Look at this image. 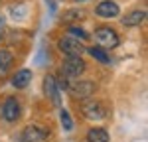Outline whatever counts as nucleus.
<instances>
[{
	"label": "nucleus",
	"instance_id": "f257e3e1",
	"mask_svg": "<svg viewBox=\"0 0 148 142\" xmlns=\"http://www.w3.org/2000/svg\"><path fill=\"white\" fill-rule=\"evenodd\" d=\"M85 69H87V63H85V59L81 57V55H69V57H65V61L59 67L61 75L67 77V79H77V77H81L85 73Z\"/></svg>",
	"mask_w": 148,
	"mask_h": 142
},
{
	"label": "nucleus",
	"instance_id": "f03ea898",
	"mask_svg": "<svg viewBox=\"0 0 148 142\" xmlns=\"http://www.w3.org/2000/svg\"><path fill=\"white\" fill-rule=\"evenodd\" d=\"M81 115L87 120H105L109 111L101 101H93V99H85L81 103Z\"/></svg>",
	"mask_w": 148,
	"mask_h": 142
},
{
	"label": "nucleus",
	"instance_id": "7ed1b4c3",
	"mask_svg": "<svg viewBox=\"0 0 148 142\" xmlns=\"http://www.w3.org/2000/svg\"><path fill=\"white\" fill-rule=\"evenodd\" d=\"M47 136H49V130L44 124H36V122L28 124L22 130V142H46Z\"/></svg>",
	"mask_w": 148,
	"mask_h": 142
},
{
	"label": "nucleus",
	"instance_id": "20e7f679",
	"mask_svg": "<svg viewBox=\"0 0 148 142\" xmlns=\"http://www.w3.org/2000/svg\"><path fill=\"white\" fill-rule=\"evenodd\" d=\"M95 40L99 42L101 47H109V49H113L121 44V38L113 28H97L95 30Z\"/></svg>",
	"mask_w": 148,
	"mask_h": 142
},
{
	"label": "nucleus",
	"instance_id": "39448f33",
	"mask_svg": "<svg viewBox=\"0 0 148 142\" xmlns=\"http://www.w3.org/2000/svg\"><path fill=\"white\" fill-rule=\"evenodd\" d=\"M97 85L93 81H75V83H69L67 91L73 99H89L93 93H95Z\"/></svg>",
	"mask_w": 148,
	"mask_h": 142
},
{
	"label": "nucleus",
	"instance_id": "423d86ee",
	"mask_svg": "<svg viewBox=\"0 0 148 142\" xmlns=\"http://www.w3.org/2000/svg\"><path fill=\"white\" fill-rule=\"evenodd\" d=\"M2 117L8 122H16L18 118L22 117V105H20V101L16 97H8L4 101V105H2Z\"/></svg>",
	"mask_w": 148,
	"mask_h": 142
},
{
	"label": "nucleus",
	"instance_id": "0eeeda50",
	"mask_svg": "<svg viewBox=\"0 0 148 142\" xmlns=\"http://www.w3.org/2000/svg\"><path fill=\"white\" fill-rule=\"evenodd\" d=\"M57 47L65 53V55H83L85 53V46L81 44L79 40H75V38H71V36H67V38H61L59 42H57Z\"/></svg>",
	"mask_w": 148,
	"mask_h": 142
},
{
	"label": "nucleus",
	"instance_id": "6e6552de",
	"mask_svg": "<svg viewBox=\"0 0 148 142\" xmlns=\"http://www.w3.org/2000/svg\"><path fill=\"white\" fill-rule=\"evenodd\" d=\"M59 87H57V81L53 75H46L44 77V93H46V97L53 103L56 106H61V95H59Z\"/></svg>",
	"mask_w": 148,
	"mask_h": 142
},
{
	"label": "nucleus",
	"instance_id": "1a4fd4ad",
	"mask_svg": "<svg viewBox=\"0 0 148 142\" xmlns=\"http://www.w3.org/2000/svg\"><path fill=\"white\" fill-rule=\"evenodd\" d=\"M119 4L113 2V0H103L97 4V8H95V14L97 16H101V18H114V16H119Z\"/></svg>",
	"mask_w": 148,
	"mask_h": 142
},
{
	"label": "nucleus",
	"instance_id": "9d476101",
	"mask_svg": "<svg viewBox=\"0 0 148 142\" xmlns=\"http://www.w3.org/2000/svg\"><path fill=\"white\" fill-rule=\"evenodd\" d=\"M144 18H146V12L144 10H132V12H128V14L123 16V26H126V28L140 26V24L144 22Z\"/></svg>",
	"mask_w": 148,
	"mask_h": 142
},
{
	"label": "nucleus",
	"instance_id": "9b49d317",
	"mask_svg": "<svg viewBox=\"0 0 148 142\" xmlns=\"http://www.w3.org/2000/svg\"><path fill=\"white\" fill-rule=\"evenodd\" d=\"M32 81V71L30 69H20L14 73V77H12V85L16 87V89H26L28 85Z\"/></svg>",
	"mask_w": 148,
	"mask_h": 142
},
{
	"label": "nucleus",
	"instance_id": "f8f14e48",
	"mask_svg": "<svg viewBox=\"0 0 148 142\" xmlns=\"http://www.w3.org/2000/svg\"><path fill=\"white\" fill-rule=\"evenodd\" d=\"M12 61H14V55H12L8 49H0V79H4V75L8 73Z\"/></svg>",
	"mask_w": 148,
	"mask_h": 142
},
{
	"label": "nucleus",
	"instance_id": "ddd939ff",
	"mask_svg": "<svg viewBox=\"0 0 148 142\" xmlns=\"http://www.w3.org/2000/svg\"><path fill=\"white\" fill-rule=\"evenodd\" d=\"M87 140L89 142H109V132L105 128H91L87 132Z\"/></svg>",
	"mask_w": 148,
	"mask_h": 142
},
{
	"label": "nucleus",
	"instance_id": "4468645a",
	"mask_svg": "<svg viewBox=\"0 0 148 142\" xmlns=\"http://www.w3.org/2000/svg\"><path fill=\"white\" fill-rule=\"evenodd\" d=\"M89 53H91L97 61H101V63H109V61H111V55H109L103 47H97V46H95V47H89Z\"/></svg>",
	"mask_w": 148,
	"mask_h": 142
},
{
	"label": "nucleus",
	"instance_id": "2eb2a0df",
	"mask_svg": "<svg viewBox=\"0 0 148 142\" xmlns=\"http://www.w3.org/2000/svg\"><path fill=\"white\" fill-rule=\"evenodd\" d=\"M83 16H85V14H83L81 10H71V12H65V14L61 16V20L69 24V22H73V20H81Z\"/></svg>",
	"mask_w": 148,
	"mask_h": 142
},
{
	"label": "nucleus",
	"instance_id": "dca6fc26",
	"mask_svg": "<svg viewBox=\"0 0 148 142\" xmlns=\"http://www.w3.org/2000/svg\"><path fill=\"white\" fill-rule=\"evenodd\" d=\"M59 118H61V124H63V128H65V130H71V128H73V122H71V115H69L65 109H61V113H59Z\"/></svg>",
	"mask_w": 148,
	"mask_h": 142
},
{
	"label": "nucleus",
	"instance_id": "f3484780",
	"mask_svg": "<svg viewBox=\"0 0 148 142\" xmlns=\"http://www.w3.org/2000/svg\"><path fill=\"white\" fill-rule=\"evenodd\" d=\"M69 34L75 36V38H81V40H87V38H89L87 32H83L81 28H75V26H71V28H69Z\"/></svg>",
	"mask_w": 148,
	"mask_h": 142
},
{
	"label": "nucleus",
	"instance_id": "a211bd4d",
	"mask_svg": "<svg viewBox=\"0 0 148 142\" xmlns=\"http://www.w3.org/2000/svg\"><path fill=\"white\" fill-rule=\"evenodd\" d=\"M2 38H4V20L0 18V42H2Z\"/></svg>",
	"mask_w": 148,
	"mask_h": 142
},
{
	"label": "nucleus",
	"instance_id": "6ab92c4d",
	"mask_svg": "<svg viewBox=\"0 0 148 142\" xmlns=\"http://www.w3.org/2000/svg\"><path fill=\"white\" fill-rule=\"evenodd\" d=\"M79 2H81V0H79Z\"/></svg>",
	"mask_w": 148,
	"mask_h": 142
}]
</instances>
